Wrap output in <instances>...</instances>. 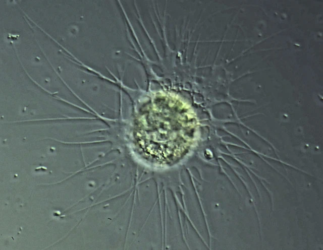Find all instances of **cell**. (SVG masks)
<instances>
[{
  "instance_id": "obj_1",
  "label": "cell",
  "mask_w": 323,
  "mask_h": 250,
  "mask_svg": "<svg viewBox=\"0 0 323 250\" xmlns=\"http://www.w3.org/2000/svg\"><path fill=\"white\" fill-rule=\"evenodd\" d=\"M139 126L143 142H154V146L157 145L154 151L159 150V154L161 149L162 157L169 159L178 157L192 144L198 123L194 114L187 108L177 117L145 120Z\"/></svg>"
}]
</instances>
